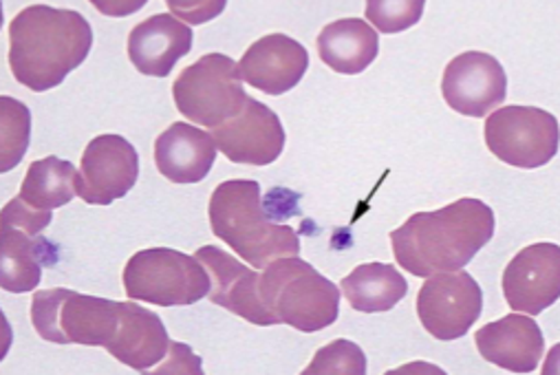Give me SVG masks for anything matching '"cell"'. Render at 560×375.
<instances>
[{"mask_svg":"<svg viewBox=\"0 0 560 375\" xmlns=\"http://www.w3.org/2000/svg\"><path fill=\"white\" fill-rule=\"evenodd\" d=\"M195 34L171 14H158L132 27L128 58L132 67L151 78H168L175 65L190 54Z\"/></svg>","mask_w":560,"mask_h":375,"instance_id":"obj_17","label":"cell"},{"mask_svg":"<svg viewBox=\"0 0 560 375\" xmlns=\"http://www.w3.org/2000/svg\"><path fill=\"white\" fill-rule=\"evenodd\" d=\"M139 155L121 136H100L89 142L78 171V197L89 206H110L135 188Z\"/></svg>","mask_w":560,"mask_h":375,"instance_id":"obj_10","label":"cell"},{"mask_svg":"<svg viewBox=\"0 0 560 375\" xmlns=\"http://www.w3.org/2000/svg\"><path fill=\"white\" fill-rule=\"evenodd\" d=\"M366 355L362 347L351 340L338 338L323 347L312 364L305 368V375H364Z\"/></svg>","mask_w":560,"mask_h":375,"instance_id":"obj_25","label":"cell"},{"mask_svg":"<svg viewBox=\"0 0 560 375\" xmlns=\"http://www.w3.org/2000/svg\"><path fill=\"white\" fill-rule=\"evenodd\" d=\"M21 201L34 210L51 212L78 197V168L60 157H45L30 166L23 186Z\"/></svg>","mask_w":560,"mask_h":375,"instance_id":"obj_23","label":"cell"},{"mask_svg":"<svg viewBox=\"0 0 560 375\" xmlns=\"http://www.w3.org/2000/svg\"><path fill=\"white\" fill-rule=\"evenodd\" d=\"M51 223V212H40L30 208L21 201V197H14L3 208V227H16L32 236H38L43 230H47Z\"/></svg>","mask_w":560,"mask_h":375,"instance_id":"obj_27","label":"cell"},{"mask_svg":"<svg viewBox=\"0 0 560 375\" xmlns=\"http://www.w3.org/2000/svg\"><path fill=\"white\" fill-rule=\"evenodd\" d=\"M494 212L481 199L464 197L435 212H417L390 232L395 261L424 279L464 270L494 236Z\"/></svg>","mask_w":560,"mask_h":375,"instance_id":"obj_1","label":"cell"},{"mask_svg":"<svg viewBox=\"0 0 560 375\" xmlns=\"http://www.w3.org/2000/svg\"><path fill=\"white\" fill-rule=\"evenodd\" d=\"M307 69V49L285 34H269L256 40L238 62L243 82L267 95L292 91L305 78Z\"/></svg>","mask_w":560,"mask_h":375,"instance_id":"obj_15","label":"cell"},{"mask_svg":"<svg viewBox=\"0 0 560 375\" xmlns=\"http://www.w3.org/2000/svg\"><path fill=\"white\" fill-rule=\"evenodd\" d=\"M483 360L512 373H534L545 353L538 323L525 314H510L483 325L475 336Z\"/></svg>","mask_w":560,"mask_h":375,"instance_id":"obj_16","label":"cell"},{"mask_svg":"<svg viewBox=\"0 0 560 375\" xmlns=\"http://www.w3.org/2000/svg\"><path fill=\"white\" fill-rule=\"evenodd\" d=\"M258 294L267 312L303 333L331 327L340 314V290L314 266L299 257L271 261L258 279Z\"/></svg>","mask_w":560,"mask_h":375,"instance_id":"obj_4","label":"cell"},{"mask_svg":"<svg viewBox=\"0 0 560 375\" xmlns=\"http://www.w3.org/2000/svg\"><path fill=\"white\" fill-rule=\"evenodd\" d=\"M210 136L217 149L234 164L267 166L283 155L285 149L283 121L254 97H247L243 110Z\"/></svg>","mask_w":560,"mask_h":375,"instance_id":"obj_11","label":"cell"},{"mask_svg":"<svg viewBox=\"0 0 560 375\" xmlns=\"http://www.w3.org/2000/svg\"><path fill=\"white\" fill-rule=\"evenodd\" d=\"M486 147L508 166L534 171L558 153V121L536 106H503L486 117Z\"/></svg>","mask_w":560,"mask_h":375,"instance_id":"obj_8","label":"cell"},{"mask_svg":"<svg viewBox=\"0 0 560 375\" xmlns=\"http://www.w3.org/2000/svg\"><path fill=\"white\" fill-rule=\"evenodd\" d=\"M424 8V0H369L364 14L377 32L399 34L419 23Z\"/></svg>","mask_w":560,"mask_h":375,"instance_id":"obj_26","label":"cell"},{"mask_svg":"<svg viewBox=\"0 0 560 375\" xmlns=\"http://www.w3.org/2000/svg\"><path fill=\"white\" fill-rule=\"evenodd\" d=\"M93 30L73 10L30 5L10 23V67L14 78L45 93L60 86L91 54Z\"/></svg>","mask_w":560,"mask_h":375,"instance_id":"obj_2","label":"cell"},{"mask_svg":"<svg viewBox=\"0 0 560 375\" xmlns=\"http://www.w3.org/2000/svg\"><path fill=\"white\" fill-rule=\"evenodd\" d=\"M340 290L355 312L382 314L406 298L408 283L395 266L364 263L342 279Z\"/></svg>","mask_w":560,"mask_h":375,"instance_id":"obj_22","label":"cell"},{"mask_svg":"<svg viewBox=\"0 0 560 375\" xmlns=\"http://www.w3.org/2000/svg\"><path fill=\"white\" fill-rule=\"evenodd\" d=\"M483 312V292L464 270L433 274L417 294V316L438 340L464 338Z\"/></svg>","mask_w":560,"mask_h":375,"instance_id":"obj_9","label":"cell"},{"mask_svg":"<svg viewBox=\"0 0 560 375\" xmlns=\"http://www.w3.org/2000/svg\"><path fill=\"white\" fill-rule=\"evenodd\" d=\"M32 140V110L10 97H0V171H14L30 147Z\"/></svg>","mask_w":560,"mask_h":375,"instance_id":"obj_24","label":"cell"},{"mask_svg":"<svg viewBox=\"0 0 560 375\" xmlns=\"http://www.w3.org/2000/svg\"><path fill=\"white\" fill-rule=\"evenodd\" d=\"M442 93L446 104L466 117H486L508 97L503 65L483 51L453 58L444 71Z\"/></svg>","mask_w":560,"mask_h":375,"instance_id":"obj_12","label":"cell"},{"mask_svg":"<svg viewBox=\"0 0 560 375\" xmlns=\"http://www.w3.org/2000/svg\"><path fill=\"white\" fill-rule=\"evenodd\" d=\"M121 279L130 301L160 307L195 305L212 290L206 266L171 247L139 249L128 259Z\"/></svg>","mask_w":560,"mask_h":375,"instance_id":"obj_5","label":"cell"},{"mask_svg":"<svg viewBox=\"0 0 560 375\" xmlns=\"http://www.w3.org/2000/svg\"><path fill=\"white\" fill-rule=\"evenodd\" d=\"M106 351L135 371H149L171 353V338L155 312L128 301L119 303V327Z\"/></svg>","mask_w":560,"mask_h":375,"instance_id":"obj_18","label":"cell"},{"mask_svg":"<svg viewBox=\"0 0 560 375\" xmlns=\"http://www.w3.org/2000/svg\"><path fill=\"white\" fill-rule=\"evenodd\" d=\"M503 296L512 312L538 316L560 296V247L534 243L523 247L503 272Z\"/></svg>","mask_w":560,"mask_h":375,"instance_id":"obj_13","label":"cell"},{"mask_svg":"<svg viewBox=\"0 0 560 375\" xmlns=\"http://www.w3.org/2000/svg\"><path fill=\"white\" fill-rule=\"evenodd\" d=\"M318 54L331 71L342 75H358L375 62L380 54V38L366 21L342 19L329 23L320 32Z\"/></svg>","mask_w":560,"mask_h":375,"instance_id":"obj_21","label":"cell"},{"mask_svg":"<svg viewBox=\"0 0 560 375\" xmlns=\"http://www.w3.org/2000/svg\"><path fill=\"white\" fill-rule=\"evenodd\" d=\"M210 225L214 236L256 270L271 261L301 255V238L292 225L278 223L262 208L260 186L254 179H230L210 197Z\"/></svg>","mask_w":560,"mask_h":375,"instance_id":"obj_3","label":"cell"},{"mask_svg":"<svg viewBox=\"0 0 560 375\" xmlns=\"http://www.w3.org/2000/svg\"><path fill=\"white\" fill-rule=\"evenodd\" d=\"M247 97L238 62L223 54L199 58L195 65L186 67L173 84L177 110L212 131L236 117Z\"/></svg>","mask_w":560,"mask_h":375,"instance_id":"obj_7","label":"cell"},{"mask_svg":"<svg viewBox=\"0 0 560 375\" xmlns=\"http://www.w3.org/2000/svg\"><path fill=\"white\" fill-rule=\"evenodd\" d=\"M195 257L206 266L212 279V290L208 298L214 305L245 318L252 325H260V327L280 325L260 301L258 272L245 268L238 259L230 257L225 249L217 245L199 247Z\"/></svg>","mask_w":560,"mask_h":375,"instance_id":"obj_14","label":"cell"},{"mask_svg":"<svg viewBox=\"0 0 560 375\" xmlns=\"http://www.w3.org/2000/svg\"><path fill=\"white\" fill-rule=\"evenodd\" d=\"M32 325L54 344L104 347L119 327V303L56 288L32 298Z\"/></svg>","mask_w":560,"mask_h":375,"instance_id":"obj_6","label":"cell"},{"mask_svg":"<svg viewBox=\"0 0 560 375\" xmlns=\"http://www.w3.org/2000/svg\"><path fill=\"white\" fill-rule=\"evenodd\" d=\"M58 253L45 236H32L16 227H3L0 288L12 294L34 292L43 281V268L56 266Z\"/></svg>","mask_w":560,"mask_h":375,"instance_id":"obj_20","label":"cell"},{"mask_svg":"<svg viewBox=\"0 0 560 375\" xmlns=\"http://www.w3.org/2000/svg\"><path fill=\"white\" fill-rule=\"evenodd\" d=\"M217 162L214 138L188 121H175L155 140L158 171L173 184L203 181Z\"/></svg>","mask_w":560,"mask_h":375,"instance_id":"obj_19","label":"cell"}]
</instances>
